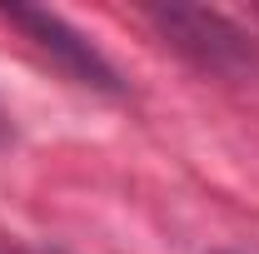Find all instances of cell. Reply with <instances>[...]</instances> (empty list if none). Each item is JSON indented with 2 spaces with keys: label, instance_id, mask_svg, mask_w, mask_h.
Wrapping results in <instances>:
<instances>
[{
  "label": "cell",
  "instance_id": "obj_1",
  "mask_svg": "<svg viewBox=\"0 0 259 254\" xmlns=\"http://www.w3.org/2000/svg\"><path fill=\"white\" fill-rule=\"evenodd\" d=\"M5 20L20 25V30L30 35L35 50H45L75 85L100 90V95H120V90H125L120 75H115V65L105 60V55H100V50L70 25L65 15H55V10H30V5H5Z\"/></svg>",
  "mask_w": 259,
  "mask_h": 254
},
{
  "label": "cell",
  "instance_id": "obj_2",
  "mask_svg": "<svg viewBox=\"0 0 259 254\" xmlns=\"http://www.w3.org/2000/svg\"><path fill=\"white\" fill-rule=\"evenodd\" d=\"M155 25H160L185 55L204 65V70H234V65H249V40L229 25L225 15L214 10H190V5H169V10H155Z\"/></svg>",
  "mask_w": 259,
  "mask_h": 254
},
{
  "label": "cell",
  "instance_id": "obj_3",
  "mask_svg": "<svg viewBox=\"0 0 259 254\" xmlns=\"http://www.w3.org/2000/svg\"><path fill=\"white\" fill-rule=\"evenodd\" d=\"M5 135H10V125H5V110H0V140H5Z\"/></svg>",
  "mask_w": 259,
  "mask_h": 254
}]
</instances>
